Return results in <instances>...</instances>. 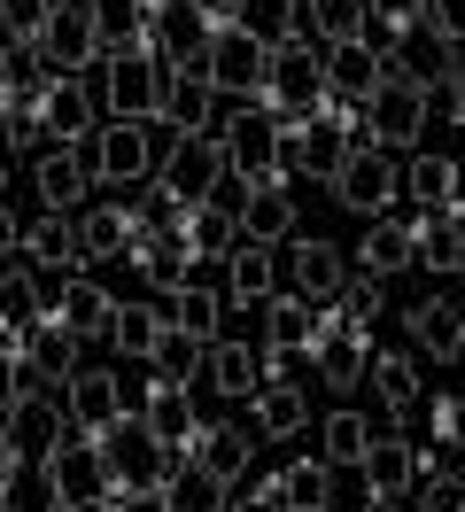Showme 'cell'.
Masks as SVG:
<instances>
[{
  "label": "cell",
  "mask_w": 465,
  "mask_h": 512,
  "mask_svg": "<svg viewBox=\"0 0 465 512\" xmlns=\"http://www.w3.org/2000/svg\"><path fill=\"white\" fill-rule=\"evenodd\" d=\"M365 512H411V497H380V505H365Z\"/></svg>",
  "instance_id": "obj_57"
},
{
  "label": "cell",
  "mask_w": 465,
  "mask_h": 512,
  "mask_svg": "<svg viewBox=\"0 0 465 512\" xmlns=\"http://www.w3.org/2000/svg\"><path fill=\"white\" fill-rule=\"evenodd\" d=\"M62 404H70V427L101 443V435H109V427H117V419H124V381H117V373H109V365H86L78 381L62 388Z\"/></svg>",
  "instance_id": "obj_17"
},
{
  "label": "cell",
  "mask_w": 465,
  "mask_h": 512,
  "mask_svg": "<svg viewBox=\"0 0 465 512\" xmlns=\"http://www.w3.org/2000/svg\"><path fill=\"white\" fill-rule=\"evenodd\" d=\"M341 319H349V326L388 319V280H372V272H349V288H341Z\"/></svg>",
  "instance_id": "obj_47"
},
{
  "label": "cell",
  "mask_w": 465,
  "mask_h": 512,
  "mask_svg": "<svg viewBox=\"0 0 465 512\" xmlns=\"http://www.w3.org/2000/svg\"><path fill=\"white\" fill-rule=\"evenodd\" d=\"M225 311H233V295L202 288V280H186V288L171 295V326H179V334H194V342H217V326H225Z\"/></svg>",
  "instance_id": "obj_39"
},
{
  "label": "cell",
  "mask_w": 465,
  "mask_h": 512,
  "mask_svg": "<svg viewBox=\"0 0 465 512\" xmlns=\"http://www.w3.org/2000/svg\"><path fill=\"white\" fill-rule=\"evenodd\" d=\"M419 264L427 272H465V202H442V210H419Z\"/></svg>",
  "instance_id": "obj_27"
},
{
  "label": "cell",
  "mask_w": 465,
  "mask_h": 512,
  "mask_svg": "<svg viewBox=\"0 0 465 512\" xmlns=\"http://www.w3.org/2000/svg\"><path fill=\"white\" fill-rule=\"evenodd\" d=\"M372 16H380V24H403V32H411V24H427V0H372Z\"/></svg>",
  "instance_id": "obj_54"
},
{
  "label": "cell",
  "mask_w": 465,
  "mask_h": 512,
  "mask_svg": "<svg viewBox=\"0 0 465 512\" xmlns=\"http://www.w3.org/2000/svg\"><path fill=\"white\" fill-rule=\"evenodd\" d=\"M140 419H148L171 450H194V435H202V404H194V388H155V404Z\"/></svg>",
  "instance_id": "obj_38"
},
{
  "label": "cell",
  "mask_w": 465,
  "mask_h": 512,
  "mask_svg": "<svg viewBox=\"0 0 465 512\" xmlns=\"http://www.w3.org/2000/svg\"><path fill=\"white\" fill-rule=\"evenodd\" d=\"M225 163L241 187H287L295 163H287V117L264 101H233V125H225Z\"/></svg>",
  "instance_id": "obj_1"
},
{
  "label": "cell",
  "mask_w": 465,
  "mask_h": 512,
  "mask_svg": "<svg viewBox=\"0 0 465 512\" xmlns=\"http://www.w3.org/2000/svg\"><path fill=\"white\" fill-rule=\"evenodd\" d=\"M365 474H372L380 497H411L419 474H427V443H411V435H380V443L365 450Z\"/></svg>",
  "instance_id": "obj_23"
},
{
  "label": "cell",
  "mask_w": 465,
  "mask_h": 512,
  "mask_svg": "<svg viewBox=\"0 0 465 512\" xmlns=\"http://www.w3.org/2000/svg\"><path fill=\"white\" fill-rule=\"evenodd\" d=\"M287 272H295V295H310V303H341V288H349V256L334 241H318V233H295Z\"/></svg>",
  "instance_id": "obj_19"
},
{
  "label": "cell",
  "mask_w": 465,
  "mask_h": 512,
  "mask_svg": "<svg viewBox=\"0 0 465 512\" xmlns=\"http://www.w3.org/2000/svg\"><path fill=\"white\" fill-rule=\"evenodd\" d=\"M39 125H47V140H93V132H101V101H93V86H86V78H47Z\"/></svg>",
  "instance_id": "obj_18"
},
{
  "label": "cell",
  "mask_w": 465,
  "mask_h": 512,
  "mask_svg": "<svg viewBox=\"0 0 465 512\" xmlns=\"http://www.w3.org/2000/svg\"><path fill=\"white\" fill-rule=\"evenodd\" d=\"M47 474H55V497L62 512H109L124 497L117 466H109V443H93V435H70V443L47 450Z\"/></svg>",
  "instance_id": "obj_2"
},
{
  "label": "cell",
  "mask_w": 465,
  "mask_h": 512,
  "mask_svg": "<svg viewBox=\"0 0 465 512\" xmlns=\"http://www.w3.org/2000/svg\"><path fill=\"white\" fill-rule=\"evenodd\" d=\"M326 489H334V458H326V450L279 466V497H287L295 512H326Z\"/></svg>",
  "instance_id": "obj_41"
},
{
  "label": "cell",
  "mask_w": 465,
  "mask_h": 512,
  "mask_svg": "<svg viewBox=\"0 0 465 512\" xmlns=\"http://www.w3.org/2000/svg\"><path fill=\"white\" fill-rule=\"evenodd\" d=\"M217 109H225V94H217L210 70H171L155 125H171V140H194V132H217Z\"/></svg>",
  "instance_id": "obj_16"
},
{
  "label": "cell",
  "mask_w": 465,
  "mask_h": 512,
  "mask_svg": "<svg viewBox=\"0 0 465 512\" xmlns=\"http://www.w3.org/2000/svg\"><path fill=\"white\" fill-rule=\"evenodd\" d=\"M109 47H101V16H93V0H62L55 24L39 32V63L55 70V78H86Z\"/></svg>",
  "instance_id": "obj_10"
},
{
  "label": "cell",
  "mask_w": 465,
  "mask_h": 512,
  "mask_svg": "<svg viewBox=\"0 0 465 512\" xmlns=\"http://www.w3.org/2000/svg\"><path fill=\"white\" fill-rule=\"evenodd\" d=\"M372 396H380V404H388V419H411L419 412V357L411 350H380L372 357Z\"/></svg>",
  "instance_id": "obj_34"
},
{
  "label": "cell",
  "mask_w": 465,
  "mask_h": 512,
  "mask_svg": "<svg viewBox=\"0 0 465 512\" xmlns=\"http://www.w3.org/2000/svg\"><path fill=\"white\" fill-rule=\"evenodd\" d=\"M93 171H101V187H140L148 171H163L155 125L148 117H109V125L93 132Z\"/></svg>",
  "instance_id": "obj_7"
},
{
  "label": "cell",
  "mask_w": 465,
  "mask_h": 512,
  "mask_svg": "<svg viewBox=\"0 0 465 512\" xmlns=\"http://www.w3.org/2000/svg\"><path fill=\"white\" fill-rule=\"evenodd\" d=\"M434 117V86H403V78H380V94L365 101V125L380 148H411L419 156V125Z\"/></svg>",
  "instance_id": "obj_12"
},
{
  "label": "cell",
  "mask_w": 465,
  "mask_h": 512,
  "mask_svg": "<svg viewBox=\"0 0 465 512\" xmlns=\"http://www.w3.org/2000/svg\"><path fill=\"white\" fill-rule=\"evenodd\" d=\"M318 443H326V458H334V466H365V450L380 443V435H372L365 412H334L326 427H318Z\"/></svg>",
  "instance_id": "obj_43"
},
{
  "label": "cell",
  "mask_w": 465,
  "mask_h": 512,
  "mask_svg": "<svg viewBox=\"0 0 465 512\" xmlns=\"http://www.w3.org/2000/svg\"><path fill=\"white\" fill-rule=\"evenodd\" d=\"M217 16H202L194 0H171V8H155V55L163 70H210V47H217Z\"/></svg>",
  "instance_id": "obj_13"
},
{
  "label": "cell",
  "mask_w": 465,
  "mask_h": 512,
  "mask_svg": "<svg viewBox=\"0 0 465 512\" xmlns=\"http://www.w3.org/2000/svg\"><path fill=\"white\" fill-rule=\"evenodd\" d=\"M403 194V163L388 148H365V156H349V171L334 179V202L341 210H365V218H388Z\"/></svg>",
  "instance_id": "obj_14"
},
{
  "label": "cell",
  "mask_w": 465,
  "mask_h": 512,
  "mask_svg": "<svg viewBox=\"0 0 465 512\" xmlns=\"http://www.w3.org/2000/svg\"><path fill=\"white\" fill-rule=\"evenodd\" d=\"M78 233H86V264L93 256H132V241H140V202H132V194H101L93 210H78Z\"/></svg>",
  "instance_id": "obj_20"
},
{
  "label": "cell",
  "mask_w": 465,
  "mask_h": 512,
  "mask_svg": "<svg viewBox=\"0 0 465 512\" xmlns=\"http://www.w3.org/2000/svg\"><path fill=\"white\" fill-rule=\"evenodd\" d=\"M248 404H256V435H264V443H295V435L310 427V396H303V381H264Z\"/></svg>",
  "instance_id": "obj_29"
},
{
  "label": "cell",
  "mask_w": 465,
  "mask_h": 512,
  "mask_svg": "<svg viewBox=\"0 0 465 512\" xmlns=\"http://www.w3.org/2000/svg\"><path fill=\"white\" fill-rule=\"evenodd\" d=\"M427 32L450 39V47H465V0H427Z\"/></svg>",
  "instance_id": "obj_51"
},
{
  "label": "cell",
  "mask_w": 465,
  "mask_h": 512,
  "mask_svg": "<svg viewBox=\"0 0 465 512\" xmlns=\"http://www.w3.org/2000/svg\"><path fill=\"white\" fill-rule=\"evenodd\" d=\"M202 381L225 388V396H256V388L272 381V365H264V350H248V342H210V373Z\"/></svg>",
  "instance_id": "obj_35"
},
{
  "label": "cell",
  "mask_w": 465,
  "mask_h": 512,
  "mask_svg": "<svg viewBox=\"0 0 465 512\" xmlns=\"http://www.w3.org/2000/svg\"><path fill=\"white\" fill-rule=\"evenodd\" d=\"M0 512H62L47 458H16V450L0 458Z\"/></svg>",
  "instance_id": "obj_30"
},
{
  "label": "cell",
  "mask_w": 465,
  "mask_h": 512,
  "mask_svg": "<svg viewBox=\"0 0 465 512\" xmlns=\"http://www.w3.org/2000/svg\"><path fill=\"white\" fill-rule=\"evenodd\" d=\"M155 187L171 194L179 210H194V202H217V194L233 187L225 140H210V132H194V140H171V148H163V171H155Z\"/></svg>",
  "instance_id": "obj_4"
},
{
  "label": "cell",
  "mask_w": 465,
  "mask_h": 512,
  "mask_svg": "<svg viewBox=\"0 0 465 512\" xmlns=\"http://www.w3.org/2000/svg\"><path fill=\"white\" fill-rule=\"evenodd\" d=\"M109 512H171V489H124Z\"/></svg>",
  "instance_id": "obj_55"
},
{
  "label": "cell",
  "mask_w": 465,
  "mask_h": 512,
  "mask_svg": "<svg viewBox=\"0 0 465 512\" xmlns=\"http://www.w3.org/2000/svg\"><path fill=\"white\" fill-rule=\"evenodd\" d=\"M403 326H411V342H419L434 365H458L465 357V303H450V295H427Z\"/></svg>",
  "instance_id": "obj_22"
},
{
  "label": "cell",
  "mask_w": 465,
  "mask_h": 512,
  "mask_svg": "<svg viewBox=\"0 0 465 512\" xmlns=\"http://www.w3.org/2000/svg\"><path fill=\"white\" fill-rule=\"evenodd\" d=\"M202 373H210V342H194V334L171 326V334H163V350H155V381H163V388H194Z\"/></svg>",
  "instance_id": "obj_42"
},
{
  "label": "cell",
  "mask_w": 465,
  "mask_h": 512,
  "mask_svg": "<svg viewBox=\"0 0 465 512\" xmlns=\"http://www.w3.org/2000/svg\"><path fill=\"white\" fill-rule=\"evenodd\" d=\"M93 140H47L39 156H31V194H39V210H78L93 194Z\"/></svg>",
  "instance_id": "obj_9"
},
{
  "label": "cell",
  "mask_w": 465,
  "mask_h": 512,
  "mask_svg": "<svg viewBox=\"0 0 465 512\" xmlns=\"http://www.w3.org/2000/svg\"><path fill=\"white\" fill-rule=\"evenodd\" d=\"M233 233H241V210H225V202H194V210H179V241L194 256H233Z\"/></svg>",
  "instance_id": "obj_37"
},
{
  "label": "cell",
  "mask_w": 465,
  "mask_h": 512,
  "mask_svg": "<svg viewBox=\"0 0 465 512\" xmlns=\"http://www.w3.org/2000/svg\"><path fill=\"white\" fill-rule=\"evenodd\" d=\"M241 24L264 39V47H287V39H303V32H295V24H303V0H248Z\"/></svg>",
  "instance_id": "obj_45"
},
{
  "label": "cell",
  "mask_w": 465,
  "mask_h": 512,
  "mask_svg": "<svg viewBox=\"0 0 465 512\" xmlns=\"http://www.w3.org/2000/svg\"><path fill=\"white\" fill-rule=\"evenodd\" d=\"M225 505H233V489H225L210 466H194V458H186V474L171 481V512H225Z\"/></svg>",
  "instance_id": "obj_44"
},
{
  "label": "cell",
  "mask_w": 465,
  "mask_h": 512,
  "mask_svg": "<svg viewBox=\"0 0 465 512\" xmlns=\"http://www.w3.org/2000/svg\"><path fill=\"white\" fill-rule=\"evenodd\" d=\"M427 435L434 443H465V396H434L427 404Z\"/></svg>",
  "instance_id": "obj_50"
},
{
  "label": "cell",
  "mask_w": 465,
  "mask_h": 512,
  "mask_svg": "<svg viewBox=\"0 0 465 512\" xmlns=\"http://www.w3.org/2000/svg\"><path fill=\"white\" fill-rule=\"evenodd\" d=\"M194 8H202V16H217V24H241L248 0H194Z\"/></svg>",
  "instance_id": "obj_56"
},
{
  "label": "cell",
  "mask_w": 465,
  "mask_h": 512,
  "mask_svg": "<svg viewBox=\"0 0 465 512\" xmlns=\"http://www.w3.org/2000/svg\"><path fill=\"white\" fill-rule=\"evenodd\" d=\"M210 78L225 101H264V86H272V47L248 32V24H225L210 47Z\"/></svg>",
  "instance_id": "obj_11"
},
{
  "label": "cell",
  "mask_w": 465,
  "mask_h": 512,
  "mask_svg": "<svg viewBox=\"0 0 465 512\" xmlns=\"http://www.w3.org/2000/svg\"><path fill=\"white\" fill-rule=\"evenodd\" d=\"M403 194H419V210H442V202L465 194V171L450 156H411L403 163Z\"/></svg>",
  "instance_id": "obj_40"
},
{
  "label": "cell",
  "mask_w": 465,
  "mask_h": 512,
  "mask_svg": "<svg viewBox=\"0 0 465 512\" xmlns=\"http://www.w3.org/2000/svg\"><path fill=\"white\" fill-rule=\"evenodd\" d=\"M0 8H8V39H39L47 24H55L62 0H0Z\"/></svg>",
  "instance_id": "obj_49"
},
{
  "label": "cell",
  "mask_w": 465,
  "mask_h": 512,
  "mask_svg": "<svg viewBox=\"0 0 465 512\" xmlns=\"http://www.w3.org/2000/svg\"><path fill=\"white\" fill-rule=\"evenodd\" d=\"M163 334H171V311H155V303H117V326H109V350H117V357H132V365H155Z\"/></svg>",
  "instance_id": "obj_32"
},
{
  "label": "cell",
  "mask_w": 465,
  "mask_h": 512,
  "mask_svg": "<svg viewBox=\"0 0 465 512\" xmlns=\"http://www.w3.org/2000/svg\"><path fill=\"white\" fill-rule=\"evenodd\" d=\"M256 443H264V435H256V427H233V419H225V427H202V435H194V466H210V474L233 489V481L256 466Z\"/></svg>",
  "instance_id": "obj_28"
},
{
  "label": "cell",
  "mask_w": 465,
  "mask_h": 512,
  "mask_svg": "<svg viewBox=\"0 0 465 512\" xmlns=\"http://www.w3.org/2000/svg\"><path fill=\"white\" fill-rule=\"evenodd\" d=\"M264 109H279V117H326V109H334V86H326V47H318V39H287V47H272V86H264Z\"/></svg>",
  "instance_id": "obj_3"
},
{
  "label": "cell",
  "mask_w": 465,
  "mask_h": 512,
  "mask_svg": "<svg viewBox=\"0 0 465 512\" xmlns=\"http://www.w3.org/2000/svg\"><path fill=\"white\" fill-rule=\"evenodd\" d=\"M148 8H171V0H148Z\"/></svg>",
  "instance_id": "obj_58"
},
{
  "label": "cell",
  "mask_w": 465,
  "mask_h": 512,
  "mask_svg": "<svg viewBox=\"0 0 465 512\" xmlns=\"http://www.w3.org/2000/svg\"><path fill=\"white\" fill-rule=\"evenodd\" d=\"M163 86H171V70L163 55H109V117H163Z\"/></svg>",
  "instance_id": "obj_15"
},
{
  "label": "cell",
  "mask_w": 465,
  "mask_h": 512,
  "mask_svg": "<svg viewBox=\"0 0 465 512\" xmlns=\"http://www.w3.org/2000/svg\"><path fill=\"white\" fill-rule=\"evenodd\" d=\"M434 117H450V125H465V70H450V78L434 86Z\"/></svg>",
  "instance_id": "obj_53"
},
{
  "label": "cell",
  "mask_w": 465,
  "mask_h": 512,
  "mask_svg": "<svg viewBox=\"0 0 465 512\" xmlns=\"http://www.w3.org/2000/svg\"><path fill=\"white\" fill-rule=\"evenodd\" d=\"M380 505V489H372L365 466H334V489H326V512H365Z\"/></svg>",
  "instance_id": "obj_48"
},
{
  "label": "cell",
  "mask_w": 465,
  "mask_h": 512,
  "mask_svg": "<svg viewBox=\"0 0 465 512\" xmlns=\"http://www.w3.org/2000/svg\"><path fill=\"white\" fill-rule=\"evenodd\" d=\"M55 319L62 326H78V334H109L117 326V295L101 288V280H86V272H70V280H55Z\"/></svg>",
  "instance_id": "obj_25"
},
{
  "label": "cell",
  "mask_w": 465,
  "mask_h": 512,
  "mask_svg": "<svg viewBox=\"0 0 465 512\" xmlns=\"http://www.w3.org/2000/svg\"><path fill=\"white\" fill-rule=\"evenodd\" d=\"M458 202H465V194H458Z\"/></svg>",
  "instance_id": "obj_59"
},
{
  "label": "cell",
  "mask_w": 465,
  "mask_h": 512,
  "mask_svg": "<svg viewBox=\"0 0 465 512\" xmlns=\"http://www.w3.org/2000/svg\"><path fill=\"white\" fill-rule=\"evenodd\" d=\"M303 24L318 47H349L372 32V0H303Z\"/></svg>",
  "instance_id": "obj_36"
},
{
  "label": "cell",
  "mask_w": 465,
  "mask_h": 512,
  "mask_svg": "<svg viewBox=\"0 0 465 512\" xmlns=\"http://www.w3.org/2000/svg\"><path fill=\"white\" fill-rule=\"evenodd\" d=\"M101 443H109V466H117L124 489H171L186 474V458H194V450H171L148 419H117Z\"/></svg>",
  "instance_id": "obj_5"
},
{
  "label": "cell",
  "mask_w": 465,
  "mask_h": 512,
  "mask_svg": "<svg viewBox=\"0 0 465 512\" xmlns=\"http://www.w3.org/2000/svg\"><path fill=\"white\" fill-rule=\"evenodd\" d=\"M241 241H256V249L295 241V194H287V187H248V202H241Z\"/></svg>",
  "instance_id": "obj_31"
},
{
  "label": "cell",
  "mask_w": 465,
  "mask_h": 512,
  "mask_svg": "<svg viewBox=\"0 0 465 512\" xmlns=\"http://www.w3.org/2000/svg\"><path fill=\"white\" fill-rule=\"evenodd\" d=\"M380 47L372 39H349V47H326V86H334L341 109H365L372 94H380Z\"/></svg>",
  "instance_id": "obj_21"
},
{
  "label": "cell",
  "mask_w": 465,
  "mask_h": 512,
  "mask_svg": "<svg viewBox=\"0 0 465 512\" xmlns=\"http://www.w3.org/2000/svg\"><path fill=\"white\" fill-rule=\"evenodd\" d=\"M78 427H70V404L47 396V388H31V396H8V419H0V458L16 450V458H47L55 443H70Z\"/></svg>",
  "instance_id": "obj_8"
},
{
  "label": "cell",
  "mask_w": 465,
  "mask_h": 512,
  "mask_svg": "<svg viewBox=\"0 0 465 512\" xmlns=\"http://www.w3.org/2000/svg\"><path fill=\"white\" fill-rule=\"evenodd\" d=\"M411 512H465V474L427 466V474H419V489H411Z\"/></svg>",
  "instance_id": "obj_46"
},
{
  "label": "cell",
  "mask_w": 465,
  "mask_h": 512,
  "mask_svg": "<svg viewBox=\"0 0 465 512\" xmlns=\"http://www.w3.org/2000/svg\"><path fill=\"white\" fill-rule=\"evenodd\" d=\"M225 512H295V505L279 497V474H272V481H256L248 497H233V505H225Z\"/></svg>",
  "instance_id": "obj_52"
},
{
  "label": "cell",
  "mask_w": 465,
  "mask_h": 512,
  "mask_svg": "<svg viewBox=\"0 0 465 512\" xmlns=\"http://www.w3.org/2000/svg\"><path fill=\"white\" fill-rule=\"evenodd\" d=\"M303 357L326 388H357V381H372V326H349L334 303V311H318V334H310Z\"/></svg>",
  "instance_id": "obj_6"
},
{
  "label": "cell",
  "mask_w": 465,
  "mask_h": 512,
  "mask_svg": "<svg viewBox=\"0 0 465 512\" xmlns=\"http://www.w3.org/2000/svg\"><path fill=\"white\" fill-rule=\"evenodd\" d=\"M403 264H419V225L372 218V225H365V241H357V272H372V280H396Z\"/></svg>",
  "instance_id": "obj_24"
},
{
  "label": "cell",
  "mask_w": 465,
  "mask_h": 512,
  "mask_svg": "<svg viewBox=\"0 0 465 512\" xmlns=\"http://www.w3.org/2000/svg\"><path fill=\"white\" fill-rule=\"evenodd\" d=\"M31 373H39L47 388H70L78 373H86V334L62 326V319H47L39 334H31Z\"/></svg>",
  "instance_id": "obj_26"
},
{
  "label": "cell",
  "mask_w": 465,
  "mask_h": 512,
  "mask_svg": "<svg viewBox=\"0 0 465 512\" xmlns=\"http://www.w3.org/2000/svg\"><path fill=\"white\" fill-rule=\"evenodd\" d=\"M225 264H233V288H225V295H233V311H264V303L279 295V256H272V249L241 241Z\"/></svg>",
  "instance_id": "obj_33"
}]
</instances>
